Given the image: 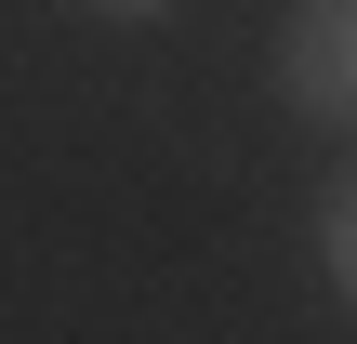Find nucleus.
<instances>
[{
  "label": "nucleus",
  "mask_w": 357,
  "mask_h": 344,
  "mask_svg": "<svg viewBox=\"0 0 357 344\" xmlns=\"http://www.w3.org/2000/svg\"><path fill=\"white\" fill-rule=\"evenodd\" d=\"M79 13H172V0H79Z\"/></svg>",
  "instance_id": "3"
},
{
  "label": "nucleus",
  "mask_w": 357,
  "mask_h": 344,
  "mask_svg": "<svg viewBox=\"0 0 357 344\" xmlns=\"http://www.w3.org/2000/svg\"><path fill=\"white\" fill-rule=\"evenodd\" d=\"M318 265H331V305L357 318V159L331 172V199H318Z\"/></svg>",
  "instance_id": "2"
},
{
  "label": "nucleus",
  "mask_w": 357,
  "mask_h": 344,
  "mask_svg": "<svg viewBox=\"0 0 357 344\" xmlns=\"http://www.w3.org/2000/svg\"><path fill=\"white\" fill-rule=\"evenodd\" d=\"M265 53H278V106L357 146V0H291Z\"/></svg>",
  "instance_id": "1"
}]
</instances>
